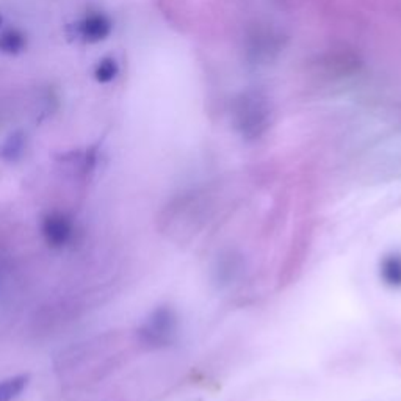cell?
<instances>
[{
  "instance_id": "6da1fadb",
  "label": "cell",
  "mask_w": 401,
  "mask_h": 401,
  "mask_svg": "<svg viewBox=\"0 0 401 401\" xmlns=\"http://www.w3.org/2000/svg\"><path fill=\"white\" fill-rule=\"evenodd\" d=\"M179 331V318L170 306H160L154 311L141 326L140 341L149 348H165L176 342Z\"/></svg>"
},
{
  "instance_id": "7a4b0ae2",
  "label": "cell",
  "mask_w": 401,
  "mask_h": 401,
  "mask_svg": "<svg viewBox=\"0 0 401 401\" xmlns=\"http://www.w3.org/2000/svg\"><path fill=\"white\" fill-rule=\"evenodd\" d=\"M42 237L52 248H63L74 236V223L63 212H51L42 218Z\"/></svg>"
},
{
  "instance_id": "3957f363",
  "label": "cell",
  "mask_w": 401,
  "mask_h": 401,
  "mask_svg": "<svg viewBox=\"0 0 401 401\" xmlns=\"http://www.w3.org/2000/svg\"><path fill=\"white\" fill-rule=\"evenodd\" d=\"M113 24L102 11H90L76 24V36L90 44H96L108 38Z\"/></svg>"
},
{
  "instance_id": "277c9868",
  "label": "cell",
  "mask_w": 401,
  "mask_h": 401,
  "mask_svg": "<svg viewBox=\"0 0 401 401\" xmlns=\"http://www.w3.org/2000/svg\"><path fill=\"white\" fill-rule=\"evenodd\" d=\"M379 276L387 287L401 288V252H388L381 259Z\"/></svg>"
},
{
  "instance_id": "5b68a950",
  "label": "cell",
  "mask_w": 401,
  "mask_h": 401,
  "mask_svg": "<svg viewBox=\"0 0 401 401\" xmlns=\"http://www.w3.org/2000/svg\"><path fill=\"white\" fill-rule=\"evenodd\" d=\"M27 38L21 30L7 28L0 33V54L17 55L26 51Z\"/></svg>"
},
{
  "instance_id": "8992f818",
  "label": "cell",
  "mask_w": 401,
  "mask_h": 401,
  "mask_svg": "<svg viewBox=\"0 0 401 401\" xmlns=\"http://www.w3.org/2000/svg\"><path fill=\"white\" fill-rule=\"evenodd\" d=\"M28 384L27 375L11 376L3 381H0V401H13L24 392V388Z\"/></svg>"
},
{
  "instance_id": "52a82bcc",
  "label": "cell",
  "mask_w": 401,
  "mask_h": 401,
  "mask_svg": "<svg viewBox=\"0 0 401 401\" xmlns=\"http://www.w3.org/2000/svg\"><path fill=\"white\" fill-rule=\"evenodd\" d=\"M24 149H26V137L22 132H16L10 135L7 141L0 147V157L8 162H15V160L22 156Z\"/></svg>"
},
{
  "instance_id": "ba28073f",
  "label": "cell",
  "mask_w": 401,
  "mask_h": 401,
  "mask_svg": "<svg viewBox=\"0 0 401 401\" xmlns=\"http://www.w3.org/2000/svg\"><path fill=\"white\" fill-rule=\"evenodd\" d=\"M118 72L120 67L118 63H116V60L112 57H106L97 63L95 69V79L99 83H110L112 80H115L116 76H118Z\"/></svg>"
},
{
  "instance_id": "9c48e42d",
  "label": "cell",
  "mask_w": 401,
  "mask_h": 401,
  "mask_svg": "<svg viewBox=\"0 0 401 401\" xmlns=\"http://www.w3.org/2000/svg\"><path fill=\"white\" fill-rule=\"evenodd\" d=\"M237 268H238V263L234 256H227V259H221L218 262L217 268H215V273H217V281L220 282H229L234 275L237 273Z\"/></svg>"
},
{
  "instance_id": "30bf717a",
  "label": "cell",
  "mask_w": 401,
  "mask_h": 401,
  "mask_svg": "<svg viewBox=\"0 0 401 401\" xmlns=\"http://www.w3.org/2000/svg\"><path fill=\"white\" fill-rule=\"evenodd\" d=\"M2 22H3V17H2V15H0V26H2Z\"/></svg>"
}]
</instances>
